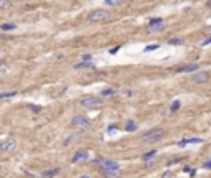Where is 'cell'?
<instances>
[{
	"label": "cell",
	"mask_w": 211,
	"mask_h": 178,
	"mask_svg": "<svg viewBox=\"0 0 211 178\" xmlns=\"http://www.w3.org/2000/svg\"><path fill=\"white\" fill-rule=\"evenodd\" d=\"M157 48H160V45L154 43V45H149V46H145V48H143V51H145V53H149V51H152V50H157Z\"/></svg>",
	"instance_id": "obj_22"
},
{
	"label": "cell",
	"mask_w": 211,
	"mask_h": 178,
	"mask_svg": "<svg viewBox=\"0 0 211 178\" xmlns=\"http://www.w3.org/2000/svg\"><path fill=\"white\" fill-rule=\"evenodd\" d=\"M115 93H117L115 89H111V88H109V89H104V91H102V96H114Z\"/></svg>",
	"instance_id": "obj_23"
},
{
	"label": "cell",
	"mask_w": 211,
	"mask_h": 178,
	"mask_svg": "<svg viewBox=\"0 0 211 178\" xmlns=\"http://www.w3.org/2000/svg\"><path fill=\"white\" fill-rule=\"evenodd\" d=\"M107 18H109V12H106V10H91L87 13V21H93V23L104 21Z\"/></svg>",
	"instance_id": "obj_2"
},
{
	"label": "cell",
	"mask_w": 211,
	"mask_h": 178,
	"mask_svg": "<svg viewBox=\"0 0 211 178\" xmlns=\"http://www.w3.org/2000/svg\"><path fill=\"white\" fill-rule=\"evenodd\" d=\"M76 69H82V68H94V64L93 63H84V61H82V63H78L74 66Z\"/></svg>",
	"instance_id": "obj_20"
},
{
	"label": "cell",
	"mask_w": 211,
	"mask_h": 178,
	"mask_svg": "<svg viewBox=\"0 0 211 178\" xmlns=\"http://www.w3.org/2000/svg\"><path fill=\"white\" fill-rule=\"evenodd\" d=\"M125 130H129V132H134V130H137V124L134 121H129L127 124H125Z\"/></svg>",
	"instance_id": "obj_16"
},
{
	"label": "cell",
	"mask_w": 211,
	"mask_h": 178,
	"mask_svg": "<svg viewBox=\"0 0 211 178\" xmlns=\"http://www.w3.org/2000/svg\"><path fill=\"white\" fill-rule=\"evenodd\" d=\"M79 104H81L82 107H87V109H91V107H97L101 104V99L96 96H86L82 97L81 101H79Z\"/></svg>",
	"instance_id": "obj_4"
},
{
	"label": "cell",
	"mask_w": 211,
	"mask_h": 178,
	"mask_svg": "<svg viewBox=\"0 0 211 178\" xmlns=\"http://www.w3.org/2000/svg\"><path fill=\"white\" fill-rule=\"evenodd\" d=\"M17 96V91H10V93H0V99H12Z\"/></svg>",
	"instance_id": "obj_14"
},
{
	"label": "cell",
	"mask_w": 211,
	"mask_h": 178,
	"mask_svg": "<svg viewBox=\"0 0 211 178\" xmlns=\"http://www.w3.org/2000/svg\"><path fill=\"white\" fill-rule=\"evenodd\" d=\"M191 81L193 82H206L208 81V73H204V71L195 73V74H191Z\"/></svg>",
	"instance_id": "obj_7"
},
{
	"label": "cell",
	"mask_w": 211,
	"mask_h": 178,
	"mask_svg": "<svg viewBox=\"0 0 211 178\" xmlns=\"http://www.w3.org/2000/svg\"><path fill=\"white\" fill-rule=\"evenodd\" d=\"M163 134H165V132L162 130V129H154V130L143 134V135H142V142L143 143H154V142H157V140H160L162 137H163Z\"/></svg>",
	"instance_id": "obj_1"
},
{
	"label": "cell",
	"mask_w": 211,
	"mask_h": 178,
	"mask_svg": "<svg viewBox=\"0 0 211 178\" xmlns=\"http://www.w3.org/2000/svg\"><path fill=\"white\" fill-rule=\"evenodd\" d=\"M201 142H203L201 139H185V140H182V142H178V145L185 147L186 143H201Z\"/></svg>",
	"instance_id": "obj_13"
},
{
	"label": "cell",
	"mask_w": 211,
	"mask_h": 178,
	"mask_svg": "<svg viewBox=\"0 0 211 178\" xmlns=\"http://www.w3.org/2000/svg\"><path fill=\"white\" fill-rule=\"evenodd\" d=\"M104 4L107 5V7H119V5L122 4V2H117V0H106Z\"/></svg>",
	"instance_id": "obj_21"
},
{
	"label": "cell",
	"mask_w": 211,
	"mask_h": 178,
	"mask_svg": "<svg viewBox=\"0 0 211 178\" xmlns=\"http://www.w3.org/2000/svg\"><path fill=\"white\" fill-rule=\"evenodd\" d=\"M198 68H200V64H190V66H183V68H180L176 73H191V74H195V73L198 71Z\"/></svg>",
	"instance_id": "obj_10"
},
{
	"label": "cell",
	"mask_w": 211,
	"mask_h": 178,
	"mask_svg": "<svg viewBox=\"0 0 211 178\" xmlns=\"http://www.w3.org/2000/svg\"><path fill=\"white\" fill-rule=\"evenodd\" d=\"M87 160V152L86 150H78V152L74 153V157H73V162H86Z\"/></svg>",
	"instance_id": "obj_9"
},
{
	"label": "cell",
	"mask_w": 211,
	"mask_h": 178,
	"mask_svg": "<svg viewBox=\"0 0 211 178\" xmlns=\"http://www.w3.org/2000/svg\"><path fill=\"white\" fill-rule=\"evenodd\" d=\"M204 168H211V160H208V162H204V165H203Z\"/></svg>",
	"instance_id": "obj_29"
},
{
	"label": "cell",
	"mask_w": 211,
	"mask_h": 178,
	"mask_svg": "<svg viewBox=\"0 0 211 178\" xmlns=\"http://www.w3.org/2000/svg\"><path fill=\"white\" fill-rule=\"evenodd\" d=\"M160 21H163L162 18H152L150 21H149V25H155V23H160Z\"/></svg>",
	"instance_id": "obj_25"
},
{
	"label": "cell",
	"mask_w": 211,
	"mask_h": 178,
	"mask_svg": "<svg viewBox=\"0 0 211 178\" xmlns=\"http://www.w3.org/2000/svg\"><path fill=\"white\" fill-rule=\"evenodd\" d=\"M180 107H182V102H180V101H173L172 106H170V112H176Z\"/></svg>",
	"instance_id": "obj_19"
},
{
	"label": "cell",
	"mask_w": 211,
	"mask_h": 178,
	"mask_svg": "<svg viewBox=\"0 0 211 178\" xmlns=\"http://www.w3.org/2000/svg\"><path fill=\"white\" fill-rule=\"evenodd\" d=\"M0 170H2V167H0Z\"/></svg>",
	"instance_id": "obj_33"
},
{
	"label": "cell",
	"mask_w": 211,
	"mask_h": 178,
	"mask_svg": "<svg viewBox=\"0 0 211 178\" xmlns=\"http://www.w3.org/2000/svg\"><path fill=\"white\" fill-rule=\"evenodd\" d=\"M94 163L101 165L102 170H117V168H121V167H119V163H117V162H114V160H102V158H96Z\"/></svg>",
	"instance_id": "obj_5"
},
{
	"label": "cell",
	"mask_w": 211,
	"mask_h": 178,
	"mask_svg": "<svg viewBox=\"0 0 211 178\" xmlns=\"http://www.w3.org/2000/svg\"><path fill=\"white\" fill-rule=\"evenodd\" d=\"M208 7H210V8H211V2H208Z\"/></svg>",
	"instance_id": "obj_30"
},
{
	"label": "cell",
	"mask_w": 211,
	"mask_h": 178,
	"mask_svg": "<svg viewBox=\"0 0 211 178\" xmlns=\"http://www.w3.org/2000/svg\"><path fill=\"white\" fill-rule=\"evenodd\" d=\"M165 21H160V23H155V25H149V28H150V32H163L165 30Z\"/></svg>",
	"instance_id": "obj_12"
},
{
	"label": "cell",
	"mask_w": 211,
	"mask_h": 178,
	"mask_svg": "<svg viewBox=\"0 0 211 178\" xmlns=\"http://www.w3.org/2000/svg\"><path fill=\"white\" fill-rule=\"evenodd\" d=\"M183 43H185L183 40H170V45H183Z\"/></svg>",
	"instance_id": "obj_24"
},
{
	"label": "cell",
	"mask_w": 211,
	"mask_h": 178,
	"mask_svg": "<svg viewBox=\"0 0 211 178\" xmlns=\"http://www.w3.org/2000/svg\"><path fill=\"white\" fill-rule=\"evenodd\" d=\"M78 137H79V134H74V135H69L68 139H65V142H63V145H65V147H68L69 143H71V142H74V140L78 139Z\"/></svg>",
	"instance_id": "obj_18"
},
{
	"label": "cell",
	"mask_w": 211,
	"mask_h": 178,
	"mask_svg": "<svg viewBox=\"0 0 211 178\" xmlns=\"http://www.w3.org/2000/svg\"><path fill=\"white\" fill-rule=\"evenodd\" d=\"M60 171H61L60 167H54V168H51V170H48V171H43L41 177H43V178H53V177H56Z\"/></svg>",
	"instance_id": "obj_11"
},
{
	"label": "cell",
	"mask_w": 211,
	"mask_h": 178,
	"mask_svg": "<svg viewBox=\"0 0 211 178\" xmlns=\"http://www.w3.org/2000/svg\"><path fill=\"white\" fill-rule=\"evenodd\" d=\"M17 149V140L15 139H7L4 142H0V150L2 152H12Z\"/></svg>",
	"instance_id": "obj_6"
},
{
	"label": "cell",
	"mask_w": 211,
	"mask_h": 178,
	"mask_svg": "<svg viewBox=\"0 0 211 178\" xmlns=\"http://www.w3.org/2000/svg\"><path fill=\"white\" fill-rule=\"evenodd\" d=\"M8 7H10L8 2H0V8H8Z\"/></svg>",
	"instance_id": "obj_27"
},
{
	"label": "cell",
	"mask_w": 211,
	"mask_h": 178,
	"mask_svg": "<svg viewBox=\"0 0 211 178\" xmlns=\"http://www.w3.org/2000/svg\"><path fill=\"white\" fill-rule=\"evenodd\" d=\"M119 48H121V46H115V48H111V50H109V53H111V54H115V53H117V51H119Z\"/></svg>",
	"instance_id": "obj_28"
},
{
	"label": "cell",
	"mask_w": 211,
	"mask_h": 178,
	"mask_svg": "<svg viewBox=\"0 0 211 178\" xmlns=\"http://www.w3.org/2000/svg\"><path fill=\"white\" fill-rule=\"evenodd\" d=\"M102 175L106 178H121L122 177V170L117 168V170H102Z\"/></svg>",
	"instance_id": "obj_8"
},
{
	"label": "cell",
	"mask_w": 211,
	"mask_h": 178,
	"mask_svg": "<svg viewBox=\"0 0 211 178\" xmlns=\"http://www.w3.org/2000/svg\"><path fill=\"white\" fill-rule=\"evenodd\" d=\"M0 64H2V60H0Z\"/></svg>",
	"instance_id": "obj_32"
},
{
	"label": "cell",
	"mask_w": 211,
	"mask_h": 178,
	"mask_svg": "<svg viewBox=\"0 0 211 178\" xmlns=\"http://www.w3.org/2000/svg\"><path fill=\"white\" fill-rule=\"evenodd\" d=\"M2 30H4V32H12V30H17V25H15V23H4V25H2Z\"/></svg>",
	"instance_id": "obj_15"
},
{
	"label": "cell",
	"mask_w": 211,
	"mask_h": 178,
	"mask_svg": "<svg viewBox=\"0 0 211 178\" xmlns=\"http://www.w3.org/2000/svg\"><path fill=\"white\" fill-rule=\"evenodd\" d=\"M210 43H211V36H210V38H206V40H203V41H201L200 45H201V46H208Z\"/></svg>",
	"instance_id": "obj_26"
},
{
	"label": "cell",
	"mask_w": 211,
	"mask_h": 178,
	"mask_svg": "<svg viewBox=\"0 0 211 178\" xmlns=\"http://www.w3.org/2000/svg\"><path fill=\"white\" fill-rule=\"evenodd\" d=\"M73 127H78V129H91V121L89 119H86L84 115H76V117H73Z\"/></svg>",
	"instance_id": "obj_3"
},
{
	"label": "cell",
	"mask_w": 211,
	"mask_h": 178,
	"mask_svg": "<svg viewBox=\"0 0 211 178\" xmlns=\"http://www.w3.org/2000/svg\"><path fill=\"white\" fill-rule=\"evenodd\" d=\"M155 155H157V152H155V150H152V152H147L145 155L142 157V160H143V162H149V160H152Z\"/></svg>",
	"instance_id": "obj_17"
},
{
	"label": "cell",
	"mask_w": 211,
	"mask_h": 178,
	"mask_svg": "<svg viewBox=\"0 0 211 178\" xmlns=\"http://www.w3.org/2000/svg\"><path fill=\"white\" fill-rule=\"evenodd\" d=\"M79 178H89V177H86V175H84V177H79Z\"/></svg>",
	"instance_id": "obj_31"
}]
</instances>
